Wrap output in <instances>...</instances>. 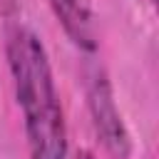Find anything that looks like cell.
<instances>
[{
  "label": "cell",
  "mask_w": 159,
  "mask_h": 159,
  "mask_svg": "<svg viewBox=\"0 0 159 159\" xmlns=\"http://www.w3.org/2000/svg\"><path fill=\"white\" fill-rule=\"evenodd\" d=\"M5 57L30 159H70L67 119L45 42L35 30L15 25L5 40Z\"/></svg>",
  "instance_id": "cell-1"
},
{
  "label": "cell",
  "mask_w": 159,
  "mask_h": 159,
  "mask_svg": "<svg viewBox=\"0 0 159 159\" xmlns=\"http://www.w3.org/2000/svg\"><path fill=\"white\" fill-rule=\"evenodd\" d=\"M87 112L102 149L112 159H132V134L117 107L109 75L102 67H92L87 75Z\"/></svg>",
  "instance_id": "cell-2"
},
{
  "label": "cell",
  "mask_w": 159,
  "mask_h": 159,
  "mask_svg": "<svg viewBox=\"0 0 159 159\" xmlns=\"http://www.w3.org/2000/svg\"><path fill=\"white\" fill-rule=\"evenodd\" d=\"M70 42L92 55L99 47V20L92 0H47Z\"/></svg>",
  "instance_id": "cell-3"
},
{
  "label": "cell",
  "mask_w": 159,
  "mask_h": 159,
  "mask_svg": "<svg viewBox=\"0 0 159 159\" xmlns=\"http://www.w3.org/2000/svg\"><path fill=\"white\" fill-rule=\"evenodd\" d=\"M77 159H97V157H94L92 152H87V149H80V152H77Z\"/></svg>",
  "instance_id": "cell-4"
}]
</instances>
